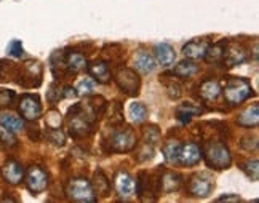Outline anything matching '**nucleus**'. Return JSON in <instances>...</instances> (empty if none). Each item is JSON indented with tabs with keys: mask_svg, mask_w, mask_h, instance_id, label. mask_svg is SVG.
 <instances>
[{
	"mask_svg": "<svg viewBox=\"0 0 259 203\" xmlns=\"http://www.w3.org/2000/svg\"><path fill=\"white\" fill-rule=\"evenodd\" d=\"M245 59H246V52L242 45H238V44H227L226 45L224 61L231 67H234L237 64H242Z\"/></svg>",
	"mask_w": 259,
	"mask_h": 203,
	"instance_id": "nucleus-14",
	"label": "nucleus"
},
{
	"mask_svg": "<svg viewBox=\"0 0 259 203\" xmlns=\"http://www.w3.org/2000/svg\"><path fill=\"white\" fill-rule=\"evenodd\" d=\"M92 187H93V192H95L96 197H107L109 194H111V182H109V179L104 175L103 170L95 171Z\"/></svg>",
	"mask_w": 259,
	"mask_h": 203,
	"instance_id": "nucleus-16",
	"label": "nucleus"
},
{
	"mask_svg": "<svg viewBox=\"0 0 259 203\" xmlns=\"http://www.w3.org/2000/svg\"><path fill=\"white\" fill-rule=\"evenodd\" d=\"M205 161L210 168L226 170L232 164V155L223 143H208L205 147Z\"/></svg>",
	"mask_w": 259,
	"mask_h": 203,
	"instance_id": "nucleus-2",
	"label": "nucleus"
},
{
	"mask_svg": "<svg viewBox=\"0 0 259 203\" xmlns=\"http://www.w3.org/2000/svg\"><path fill=\"white\" fill-rule=\"evenodd\" d=\"M67 118H69V130H71V135L74 138H83L92 130V124L83 115L82 104H74L69 109Z\"/></svg>",
	"mask_w": 259,
	"mask_h": 203,
	"instance_id": "nucleus-5",
	"label": "nucleus"
},
{
	"mask_svg": "<svg viewBox=\"0 0 259 203\" xmlns=\"http://www.w3.org/2000/svg\"><path fill=\"white\" fill-rule=\"evenodd\" d=\"M87 66H88L87 58L82 53L72 52L66 55V67L69 69V72L77 74V72H80V70H83Z\"/></svg>",
	"mask_w": 259,
	"mask_h": 203,
	"instance_id": "nucleus-22",
	"label": "nucleus"
},
{
	"mask_svg": "<svg viewBox=\"0 0 259 203\" xmlns=\"http://www.w3.org/2000/svg\"><path fill=\"white\" fill-rule=\"evenodd\" d=\"M88 74L99 84L111 82V70H109L106 61H95V63L88 67Z\"/></svg>",
	"mask_w": 259,
	"mask_h": 203,
	"instance_id": "nucleus-18",
	"label": "nucleus"
},
{
	"mask_svg": "<svg viewBox=\"0 0 259 203\" xmlns=\"http://www.w3.org/2000/svg\"><path fill=\"white\" fill-rule=\"evenodd\" d=\"M47 138H48L50 143H53L55 146H64V143H66V135L61 131V128L48 130L47 131Z\"/></svg>",
	"mask_w": 259,
	"mask_h": 203,
	"instance_id": "nucleus-33",
	"label": "nucleus"
},
{
	"mask_svg": "<svg viewBox=\"0 0 259 203\" xmlns=\"http://www.w3.org/2000/svg\"><path fill=\"white\" fill-rule=\"evenodd\" d=\"M128 114L135 124H143V121L147 118V109L143 103H133V104H130Z\"/></svg>",
	"mask_w": 259,
	"mask_h": 203,
	"instance_id": "nucleus-30",
	"label": "nucleus"
},
{
	"mask_svg": "<svg viewBox=\"0 0 259 203\" xmlns=\"http://www.w3.org/2000/svg\"><path fill=\"white\" fill-rule=\"evenodd\" d=\"M221 95V85H219L218 80L208 78L200 85V96L206 101H213Z\"/></svg>",
	"mask_w": 259,
	"mask_h": 203,
	"instance_id": "nucleus-23",
	"label": "nucleus"
},
{
	"mask_svg": "<svg viewBox=\"0 0 259 203\" xmlns=\"http://www.w3.org/2000/svg\"><path fill=\"white\" fill-rule=\"evenodd\" d=\"M26 175V187L29 192H32L34 195L42 194L48 187V173L40 167H31L27 170Z\"/></svg>",
	"mask_w": 259,
	"mask_h": 203,
	"instance_id": "nucleus-8",
	"label": "nucleus"
},
{
	"mask_svg": "<svg viewBox=\"0 0 259 203\" xmlns=\"http://www.w3.org/2000/svg\"><path fill=\"white\" fill-rule=\"evenodd\" d=\"M115 84L123 93L135 96L139 93V88H141V78L136 74V70L123 67L115 74Z\"/></svg>",
	"mask_w": 259,
	"mask_h": 203,
	"instance_id": "nucleus-6",
	"label": "nucleus"
},
{
	"mask_svg": "<svg viewBox=\"0 0 259 203\" xmlns=\"http://www.w3.org/2000/svg\"><path fill=\"white\" fill-rule=\"evenodd\" d=\"M59 98H63V91L59 90V87L56 84H53L52 87H50V91H48V95H47V99L50 101L52 104H56Z\"/></svg>",
	"mask_w": 259,
	"mask_h": 203,
	"instance_id": "nucleus-38",
	"label": "nucleus"
},
{
	"mask_svg": "<svg viewBox=\"0 0 259 203\" xmlns=\"http://www.w3.org/2000/svg\"><path fill=\"white\" fill-rule=\"evenodd\" d=\"M198 114H202V109L191 104V103H183L176 107V117L179 121H183V124L191 121V118L194 115H198Z\"/></svg>",
	"mask_w": 259,
	"mask_h": 203,
	"instance_id": "nucleus-25",
	"label": "nucleus"
},
{
	"mask_svg": "<svg viewBox=\"0 0 259 203\" xmlns=\"http://www.w3.org/2000/svg\"><path fill=\"white\" fill-rule=\"evenodd\" d=\"M136 135L135 131L130 127H122V128H115L111 136H109V150L111 152H130L136 147Z\"/></svg>",
	"mask_w": 259,
	"mask_h": 203,
	"instance_id": "nucleus-3",
	"label": "nucleus"
},
{
	"mask_svg": "<svg viewBox=\"0 0 259 203\" xmlns=\"http://www.w3.org/2000/svg\"><path fill=\"white\" fill-rule=\"evenodd\" d=\"M154 53H155L157 63L162 64L163 67L171 66L175 63V59H176V52L173 50V47L168 45V44H158V45H155Z\"/></svg>",
	"mask_w": 259,
	"mask_h": 203,
	"instance_id": "nucleus-15",
	"label": "nucleus"
},
{
	"mask_svg": "<svg viewBox=\"0 0 259 203\" xmlns=\"http://www.w3.org/2000/svg\"><path fill=\"white\" fill-rule=\"evenodd\" d=\"M66 194L74 201H80V203L96 201V195L93 192L92 182L87 181L85 178H77V179L69 181V184L66 187Z\"/></svg>",
	"mask_w": 259,
	"mask_h": 203,
	"instance_id": "nucleus-4",
	"label": "nucleus"
},
{
	"mask_svg": "<svg viewBox=\"0 0 259 203\" xmlns=\"http://www.w3.org/2000/svg\"><path fill=\"white\" fill-rule=\"evenodd\" d=\"M8 53L12 55V56H16V58H19L23 55V45H21V42L19 40H13L12 44H10V47H8Z\"/></svg>",
	"mask_w": 259,
	"mask_h": 203,
	"instance_id": "nucleus-40",
	"label": "nucleus"
},
{
	"mask_svg": "<svg viewBox=\"0 0 259 203\" xmlns=\"http://www.w3.org/2000/svg\"><path fill=\"white\" fill-rule=\"evenodd\" d=\"M166 90H168V96H170L171 99H178L183 95V88L179 87V84H176V82H171L166 87Z\"/></svg>",
	"mask_w": 259,
	"mask_h": 203,
	"instance_id": "nucleus-39",
	"label": "nucleus"
},
{
	"mask_svg": "<svg viewBox=\"0 0 259 203\" xmlns=\"http://www.w3.org/2000/svg\"><path fill=\"white\" fill-rule=\"evenodd\" d=\"M77 96V91L75 88H71V87H66L64 91H63V98H74Z\"/></svg>",
	"mask_w": 259,
	"mask_h": 203,
	"instance_id": "nucleus-41",
	"label": "nucleus"
},
{
	"mask_svg": "<svg viewBox=\"0 0 259 203\" xmlns=\"http://www.w3.org/2000/svg\"><path fill=\"white\" fill-rule=\"evenodd\" d=\"M226 45H227L226 40H221V42H218L214 45H208V50H206L203 59H206L208 63H213V64L223 63V61H224Z\"/></svg>",
	"mask_w": 259,
	"mask_h": 203,
	"instance_id": "nucleus-21",
	"label": "nucleus"
},
{
	"mask_svg": "<svg viewBox=\"0 0 259 203\" xmlns=\"http://www.w3.org/2000/svg\"><path fill=\"white\" fill-rule=\"evenodd\" d=\"M2 178L8 182V184L16 186L24 179V168L15 158H8L2 165Z\"/></svg>",
	"mask_w": 259,
	"mask_h": 203,
	"instance_id": "nucleus-10",
	"label": "nucleus"
},
{
	"mask_svg": "<svg viewBox=\"0 0 259 203\" xmlns=\"http://www.w3.org/2000/svg\"><path fill=\"white\" fill-rule=\"evenodd\" d=\"M114 187L120 197H130L133 194L135 182H133V178L130 176L128 171H125V170L117 171L115 176H114Z\"/></svg>",
	"mask_w": 259,
	"mask_h": 203,
	"instance_id": "nucleus-13",
	"label": "nucleus"
},
{
	"mask_svg": "<svg viewBox=\"0 0 259 203\" xmlns=\"http://www.w3.org/2000/svg\"><path fill=\"white\" fill-rule=\"evenodd\" d=\"M160 130H158L155 125H146L143 128V143H147L151 146H155L157 143H160Z\"/></svg>",
	"mask_w": 259,
	"mask_h": 203,
	"instance_id": "nucleus-29",
	"label": "nucleus"
},
{
	"mask_svg": "<svg viewBox=\"0 0 259 203\" xmlns=\"http://www.w3.org/2000/svg\"><path fill=\"white\" fill-rule=\"evenodd\" d=\"M15 91L12 90H0V109H5L10 107L15 103Z\"/></svg>",
	"mask_w": 259,
	"mask_h": 203,
	"instance_id": "nucleus-35",
	"label": "nucleus"
},
{
	"mask_svg": "<svg viewBox=\"0 0 259 203\" xmlns=\"http://www.w3.org/2000/svg\"><path fill=\"white\" fill-rule=\"evenodd\" d=\"M197 72H198V66L194 63L192 59H184L173 69V74L176 77H181V78H191Z\"/></svg>",
	"mask_w": 259,
	"mask_h": 203,
	"instance_id": "nucleus-26",
	"label": "nucleus"
},
{
	"mask_svg": "<svg viewBox=\"0 0 259 203\" xmlns=\"http://www.w3.org/2000/svg\"><path fill=\"white\" fill-rule=\"evenodd\" d=\"M0 141L7 146H16V138L15 133H12L10 130H7L5 127H0Z\"/></svg>",
	"mask_w": 259,
	"mask_h": 203,
	"instance_id": "nucleus-37",
	"label": "nucleus"
},
{
	"mask_svg": "<svg viewBox=\"0 0 259 203\" xmlns=\"http://www.w3.org/2000/svg\"><path fill=\"white\" fill-rule=\"evenodd\" d=\"M24 80H29L26 87H38L42 82V64L38 61H27L21 69V80L19 84H23Z\"/></svg>",
	"mask_w": 259,
	"mask_h": 203,
	"instance_id": "nucleus-11",
	"label": "nucleus"
},
{
	"mask_svg": "<svg viewBox=\"0 0 259 203\" xmlns=\"http://www.w3.org/2000/svg\"><path fill=\"white\" fill-rule=\"evenodd\" d=\"M214 187L213 179L208 175H195L189 181V194L197 198H205L211 194Z\"/></svg>",
	"mask_w": 259,
	"mask_h": 203,
	"instance_id": "nucleus-9",
	"label": "nucleus"
},
{
	"mask_svg": "<svg viewBox=\"0 0 259 203\" xmlns=\"http://www.w3.org/2000/svg\"><path fill=\"white\" fill-rule=\"evenodd\" d=\"M18 110L21 117L24 120L29 121H34L38 117L42 115V104H40V98L37 95H31V93H26L21 96L19 99V104H18Z\"/></svg>",
	"mask_w": 259,
	"mask_h": 203,
	"instance_id": "nucleus-7",
	"label": "nucleus"
},
{
	"mask_svg": "<svg viewBox=\"0 0 259 203\" xmlns=\"http://www.w3.org/2000/svg\"><path fill=\"white\" fill-rule=\"evenodd\" d=\"M135 66L139 72L143 74H151L155 69V59L154 56H151L147 52H139L135 58Z\"/></svg>",
	"mask_w": 259,
	"mask_h": 203,
	"instance_id": "nucleus-24",
	"label": "nucleus"
},
{
	"mask_svg": "<svg viewBox=\"0 0 259 203\" xmlns=\"http://www.w3.org/2000/svg\"><path fill=\"white\" fill-rule=\"evenodd\" d=\"M0 125L10 130L12 133H18V131H21L24 128V121L21 117H16L13 114H2V117H0Z\"/></svg>",
	"mask_w": 259,
	"mask_h": 203,
	"instance_id": "nucleus-28",
	"label": "nucleus"
},
{
	"mask_svg": "<svg viewBox=\"0 0 259 203\" xmlns=\"http://www.w3.org/2000/svg\"><path fill=\"white\" fill-rule=\"evenodd\" d=\"M181 143L179 141H168L163 146V157L168 164H178V158H179V154H181Z\"/></svg>",
	"mask_w": 259,
	"mask_h": 203,
	"instance_id": "nucleus-27",
	"label": "nucleus"
},
{
	"mask_svg": "<svg viewBox=\"0 0 259 203\" xmlns=\"http://www.w3.org/2000/svg\"><path fill=\"white\" fill-rule=\"evenodd\" d=\"M202 158H203V155H202L200 147L194 143H189L181 147V154H179L178 164H181L183 167H194Z\"/></svg>",
	"mask_w": 259,
	"mask_h": 203,
	"instance_id": "nucleus-12",
	"label": "nucleus"
},
{
	"mask_svg": "<svg viewBox=\"0 0 259 203\" xmlns=\"http://www.w3.org/2000/svg\"><path fill=\"white\" fill-rule=\"evenodd\" d=\"M221 91L224 93V98L229 106H238L251 96L253 88L248 80L240 77H231L227 78L226 87Z\"/></svg>",
	"mask_w": 259,
	"mask_h": 203,
	"instance_id": "nucleus-1",
	"label": "nucleus"
},
{
	"mask_svg": "<svg viewBox=\"0 0 259 203\" xmlns=\"http://www.w3.org/2000/svg\"><path fill=\"white\" fill-rule=\"evenodd\" d=\"M208 42H200V40H192L183 47V53L187 59H203L208 50Z\"/></svg>",
	"mask_w": 259,
	"mask_h": 203,
	"instance_id": "nucleus-17",
	"label": "nucleus"
},
{
	"mask_svg": "<svg viewBox=\"0 0 259 203\" xmlns=\"http://www.w3.org/2000/svg\"><path fill=\"white\" fill-rule=\"evenodd\" d=\"M218 201H240L238 195H221L218 198Z\"/></svg>",
	"mask_w": 259,
	"mask_h": 203,
	"instance_id": "nucleus-42",
	"label": "nucleus"
},
{
	"mask_svg": "<svg viewBox=\"0 0 259 203\" xmlns=\"http://www.w3.org/2000/svg\"><path fill=\"white\" fill-rule=\"evenodd\" d=\"M237 124L245 128H254L259 124V106L253 104L250 107H246L243 112L237 117Z\"/></svg>",
	"mask_w": 259,
	"mask_h": 203,
	"instance_id": "nucleus-19",
	"label": "nucleus"
},
{
	"mask_svg": "<svg viewBox=\"0 0 259 203\" xmlns=\"http://www.w3.org/2000/svg\"><path fill=\"white\" fill-rule=\"evenodd\" d=\"M154 157V146L147 144V143H141L138 149V160L139 161H144V160H151Z\"/></svg>",
	"mask_w": 259,
	"mask_h": 203,
	"instance_id": "nucleus-36",
	"label": "nucleus"
},
{
	"mask_svg": "<svg viewBox=\"0 0 259 203\" xmlns=\"http://www.w3.org/2000/svg\"><path fill=\"white\" fill-rule=\"evenodd\" d=\"M75 91H77V95H80V96H90L95 91V82L90 78H85L82 82H78Z\"/></svg>",
	"mask_w": 259,
	"mask_h": 203,
	"instance_id": "nucleus-34",
	"label": "nucleus"
},
{
	"mask_svg": "<svg viewBox=\"0 0 259 203\" xmlns=\"http://www.w3.org/2000/svg\"><path fill=\"white\" fill-rule=\"evenodd\" d=\"M183 184V178L179 176L175 171H165V173L158 179V187L162 192H173L179 189V186Z\"/></svg>",
	"mask_w": 259,
	"mask_h": 203,
	"instance_id": "nucleus-20",
	"label": "nucleus"
},
{
	"mask_svg": "<svg viewBox=\"0 0 259 203\" xmlns=\"http://www.w3.org/2000/svg\"><path fill=\"white\" fill-rule=\"evenodd\" d=\"M45 124H47V128L48 130H58V128H61L63 117H61V114H59V110H56V109L48 110L47 117H45Z\"/></svg>",
	"mask_w": 259,
	"mask_h": 203,
	"instance_id": "nucleus-31",
	"label": "nucleus"
},
{
	"mask_svg": "<svg viewBox=\"0 0 259 203\" xmlns=\"http://www.w3.org/2000/svg\"><path fill=\"white\" fill-rule=\"evenodd\" d=\"M242 170L245 171L246 176L250 178L251 181H257L259 179V164H257V158L248 160L246 164L242 165Z\"/></svg>",
	"mask_w": 259,
	"mask_h": 203,
	"instance_id": "nucleus-32",
	"label": "nucleus"
}]
</instances>
